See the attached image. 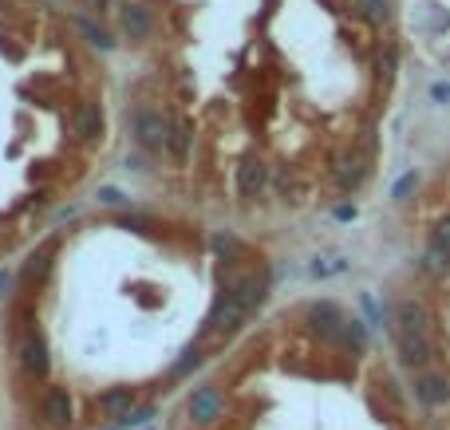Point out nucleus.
Instances as JSON below:
<instances>
[{"label":"nucleus","instance_id":"obj_22","mask_svg":"<svg viewBox=\"0 0 450 430\" xmlns=\"http://www.w3.org/2000/svg\"><path fill=\"white\" fill-rule=\"evenodd\" d=\"M344 269H348L344 261H328V265L316 261V265H312V277H336V272H344Z\"/></svg>","mask_w":450,"mask_h":430},{"label":"nucleus","instance_id":"obj_6","mask_svg":"<svg viewBox=\"0 0 450 430\" xmlns=\"http://www.w3.org/2000/svg\"><path fill=\"white\" fill-rule=\"evenodd\" d=\"M40 414L48 419V426H71V419H76V403H71L68 387H48L44 391Z\"/></svg>","mask_w":450,"mask_h":430},{"label":"nucleus","instance_id":"obj_18","mask_svg":"<svg viewBox=\"0 0 450 430\" xmlns=\"http://www.w3.org/2000/svg\"><path fill=\"white\" fill-rule=\"evenodd\" d=\"M76 28H79V32H83V36H87V40H91V43H95V48H111V43H115V40H111V36L103 32L99 24H91V20H83V16L76 20Z\"/></svg>","mask_w":450,"mask_h":430},{"label":"nucleus","instance_id":"obj_21","mask_svg":"<svg viewBox=\"0 0 450 430\" xmlns=\"http://www.w3.org/2000/svg\"><path fill=\"white\" fill-rule=\"evenodd\" d=\"M434 249H442V253L450 257V213L439 221V233H434Z\"/></svg>","mask_w":450,"mask_h":430},{"label":"nucleus","instance_id":"obj_11","mask_svg":"<svg viewBox=\"0 0 450 430\" xmlns=\"http://www.w3.org/2000/svg\"><path fill=\"white\" fill-rule=\"evenodd\" d=\"M415 399L426 406H442L450 403V379L446 375H419L415 379Z\"/></svg>","mask_w":450,"mask_h":430},{"label":"nucleus","instance_id":"obj_4","mask_svg":"<svg viewBox=\"0 0 450 430\" xmlns=\"http://www.w3.org/2000/svg\"><path fill=\"white\" fill-rule=\"evenodd\" d=\"M16 355H20V367H24L28 375H36V379H44V375H48V367H51L48 344H44V336H40L36 328H28L24 336H20Z\"/></svg>","mask_w":450,"mask_h":430},{"label":"nucleus","instance_id":"obj_2","mask_svg":"<svg viewBox=\"0 0 450 430\" xmlns=\"http://www.w3.org/2000/svg\"><path fill=\"white\" fill-rule=\"evenodd\" d=\"M308 328L316 332L320 339H328V344H344V324H348V316L340 312V304H332V300H320L312 304L305 312Z\"/></svg>","mask_w":450,"mask_h":430},{"label":"nucleus","instance_id":"obj_25","mask_svg":"<svg viewBox=\"0 0 450 430\" xmlns=\"http://www.w3.org/2000/svg\"><path fill=\"white\" fill-rule=\"evenodd\" d=\"M431 99L442 103V107H450V83H434L431 87Z\"/></svg>","mask_w":450,"mask_h":430},{"label":"nucleus","instance_id":"obj_12","mask_svg":"<svg viewBox=\"0 0 450 430\" xmlns=\"http://www.w3.org/2000/svg\"><path fill=\"white\" fill-rule=\"evenodd\" d=\"M71 123H76V135L87 138V143L103 138V111H99V103H79L76 115H71Z\"/></svg>","mask_w":450,"mask_h":430},{"label":"nucleus","instance_id":"obj_5","mask_svg":"<svg viewBox=\"0 0 450 430\" xmlns=\"http://www.w3.org/2000/svg\"><path fill=\"white\" fill-rule=\"evenodd\" d=\"M166 135H170V123H166L158 111H138L135 138H138L143 150H166Z\"/></svg>","mask_w":450,"mask_h":430},{"label":"nucleus","instance_id":"obj_9","mask_svg":"<svg viewBox=\"0 0 450 430\" xmlns=\"http://www.w3.org/2000/svg\"><path fill=\"white\" fill-rule=\"evenodd\" d=\"M119 24H123V32H127L131 40H146V36L154 32L150 9H146V4H135V0H127V4L119 9Z\"/></svg>","mask_w":450,"mask_h":430},{"label":"nucleus","instance_id":"obj_16","mask_svg":"<svg viewBox=\"0 0 450 430\" xmlns=\"http://www.w3.org/2000/svg\"><path fill=\"white\" fill-rule=\"evenodd\" d=\"M340 347L364 352V347H367V328H364V320H352V316H348V324H344V344H340Z\"/></svg>","mask_w":450,"mask_h":430},{"label":"nucleus","instance_id":"obj_13","mask_svg":"<svg viewBox=\"0 0 450 430\" xmlns=\"http://www.w3.org/2000/svg\"><path fill=\"white\" fill-rule=\"evenodd\" d=\"M395 320H399L403 332H415V336H426V324H431V312H426L419 300H399L395 304Z\"/></svg>","mask_w":450,"mask_h":430},{"label":"nucleus","instance_id":"obj_26","mask_svg":"<svg viewBox=\"0 0 450 430\" xmlns=\"http://www.w3.org/2000/svg\"><path fill=\"white\" fill-rule=\"evenodd\" d=\"M190 367H198V352H186V359L178 363V375H186Z\"/></svg>","mask_w":450,"mask_h":430},{"label":"nucleus","instance_id":"obj_8","mask_svg":"<svg viewBox=\"0 0 450 430\" xmlns=\"http://www.w3.org/2000/svg\"><path fill=\"white\" fill-rule=\"evenodd\" d=\"M95 406H99L103 419L123 422L131 414V406H135V391H131V387H107L99 399H95Z\"/></svg>","mask_w":450,"mask_h":430},{"label":"nucleus","instance_id":"obj_1","mask_svg":"<svg viewBox=\"0 0 450 430\" xmlns=\"http://www.w3.org/2000/svg\"><path fill=\"white\" fill-rule=\"evenodd\" d=\"M265 288H269V280L257 277V272H230L225 285H221L218 308H213V316H210V328H218V332L241 328V324L261 308Z\"/></svg>","mask_w":450,"mask_h":430},{"label":"nucleus","instance_id":"obj_10","mask_svg":"<svg viewBox=\"0 0 450 430\" xmlns=\"http://www.w3.org/2000/svg\"><path fill=\"white\" fill-rule=\"evenodd\" d=\"M399 359H403V367H426L434 359L431 339L415 336V332H399Z\"/></svg>","mask_w":450,"mask_h":430},{"label":"nucleus","instance_id":"obj_19","mask_svg":"<svg viewBox=\"0 0 450 430\" xmlns=\"http://www.w3.org/2000/svg\"><path fill=\"white\" fill-rule=\"evenodd\" d=\"M415 186H419V174H415V170H411V174H403L399 182L391 186V202H407V194H411V190H415Z\"/></svg>","mask_w":450,"mask_h":430},{"label":"nucleus","instance_id":"obj_20","mask_svg":"<svg viewBox=\"0 0 450 430\" xmlns=\"http://www.w3.org/2000/svg\"><path fill=\"white\" fill-rule=\"evenodd\" d=\"M150 419H154V406H138V411H131L127 419H123V426L138 430V426H150Z\"/></svg>","mask_w":450,"mask_h":430},{"label":"nucleus","instance_id":"obj_14","mask_svg":"<svg viewBox=\"0 0 450 430\" xmlns=\"http://www.w3.org/2000/svg\"><path fill=\"white\" fill-rule=\"evenodd\" d=\"M51 257H56V249H51V245H40V249L28 257V261H24V280H28V285H40V280H48Z\"/></svg>","mask_w":450,"mask_h":430},{"label":"nucleus","instance_id":"obj_15","mask_svg":"<svg viewBox=\"0 0 450 430\" xmlns=\"http://www.w3.org/2000/svg\"><path fill=\"white\" fill-rule=\"evenodd\" d=\"M190 143H194V135H190V123H174L170 135H166V154H170L174 162H186L190 158Z\"/></svg>","mask_w":450,"mask_h":430},{"label":"nucleus","instance_id":"obj_17","mask_svg":"<svg viewBox=\"0 0 450 430\" xmlns=\"http://www.w3.org/2000/svg\"><path fill=\"white\" fill-rule=\"evenodd\" d=\"M213 249H218V253L225 257V261H233V257L245 253V245H241L237 237H230V233H218V237H213Z\"/></svg>","mask_w":450,"mask_h":430},{"label":"nucleus","instance_id":"obj_24","mask_svg":"<svg viewBox=\"0 0 450 430\" xmlns=\"http://www.w3.org/2000/svg\"><path fill=\"white\" fill-rule=\"evenodd\" d=\"M99 202H103V205H123V194H119L115 186H103V190H99Z\"/></svg>","mask_w":450,"mask_h":430},{"label":"nucleus","instance_id":"obj_27","mask_svg":"<svg viewBox=\"0 0 450 430\" xmlns=\"http://www.w3.org/2000/svg\"><path fill=\"white\" fill-rule=\"evenodd\" d=\"M12 285V277H9V272H0V288H9Z\"/></svg>","mask_w":450,"mask_h":430},{"label":"nucleus","instance_id":"obj_7","mask_svg":"<svg viewBox=\"0 0 450 430\" xmlns=\"http://www.w3.org/2000/svg\"><path fill=\"white\" fill-rule=\"evenodd\" d=\"M265 182H269V166H265L261 158H245L237 166V194L245 198V202H253V198L261 194Z\"/></svg>","mask_w":450,"mask_h":430},{"label":"nucleus","instance_id":"obj_23","mask_svg":"<svg viewBox=\"0 0 450 430\" xmlns=\"http://www.w3.org/2000/svg\"><path fill=\"white\" fill-rule=\"evenodd\" d=\"M364 9L372 20H387V0H364Z\"/></svg>","mask_w":450,"mask_h":430},{"label":"nucleus","instance_id":"obj_3","mask_svg":"<svg viewBox=\"0 0 450 430\" xmlns=\"http://www.w3.org/2000/svg\"><path fill=\"white\" fill-rule=\"evenodd\" d=\"M221 411H225V399H221V391L213 387V383H202L186 403V414H190L194 426H213V422L221 419Z\"/></svg>","mask_w":450,"mask_h":430}]
</instances>
